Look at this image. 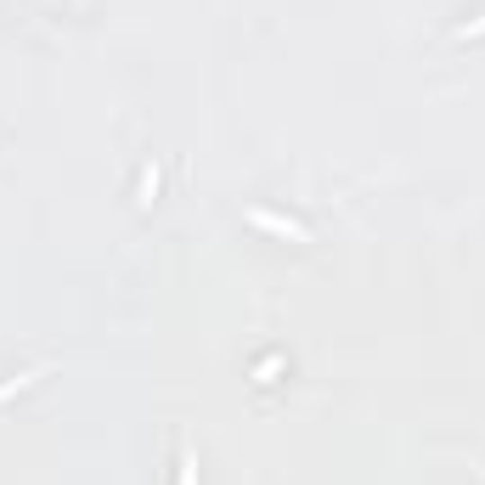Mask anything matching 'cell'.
Returning a JSON list of instances; mask_svg holds the SVG:
<instances>
[{"label": "cell", "mask_w": 485, "mask_h": 485, "mask_svg": "<svg viewBox=\"0 0 485 485\" xmlns=\"http://www.w3.org/2000/svg\"><path fill=\"white\" fill-rule=\"evenodd\" d=\"M463 34H485V17H480V23H469V29H463Z\"/></svg>", "instance_id": "cell-3"}, {"label": "cell", "mask_w": 485, "mask_h": 485, "mask_svg": "<svg viewBox=\"0 0 485 485\" xmlns=\"http://www.w3.org/2000/svg\"><path fill=\"white\" fill-rule=\"evenodd\" d=\"M181 485H198V457L186 452V463H181Z\"/></svg>", "instance_id": "cell-2"}, {"label": "cell", "mask_w": 485, "mask_h": 485, "mask_svg": "<svg viewBox=\"0 0 485 485\" xmlns=\"http://www.w3.org/2000/svg\"><path fill=\"white\" fill-rule=\"evenodd\" d=\"M248 220L265 226V231H277V238H288V243H310L305 226H293V220H283V215H265V209H248Z\"/></svg>", "instance_id": "cell-1"}]
</instances>
